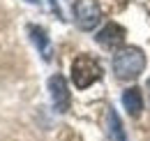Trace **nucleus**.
<instances>
[{
    "instance_id": "39448f33",
    "label": "nucleus",
    "mask_w": 150,
    "mask_h": 141,
    "mask_svg": "<svg viewBox=\"0 0 150 141\" xmlns=\"http://www.w3.org/2000/svg\"><path fill=\"white\" fill-rule=\"evenodd\" d=\"M97 44L104 46V49H122V42H125V28L118 26V23H106L97 35Z\"/></svg>"
},
{
    "instance_id": "1a4fd4ad",
    "label": "nucleus",
    "mask_w": 150,
    "mask_h": 141,
    "mask_svg": "<svg viewBox=\"0 0 150 141\" xmlns=\"http://www.w3.org/2000/svg\"><path fill=\"white\" fill-rule=\"evenodd\" d=\"M28 2H37V0H28Z\"/></svg>"
},
{
    "instance_id": "423d86ee",
    "label": "nucleus",
    "mask_w": 150,
    "mask_h": 141,
    "mask_svg": "<svg viewBox=\"0 0 150 141\" xmlns=\"http://www.w3.org/2000/svg\"><path fill=\"white\" fill-rule=\"evenodd\" d=\"M122 106L127 109L129 116H139L143 111V97H141V88H127L122 93Z\"/></svg>"
},
{
    "instance_id": "6e6552de",
    "label": "nucleus",
    "mask_w": 150,
    "mask_h": 141,
    "mask_svg": "<svg viewBox=\"0 0 150 141\" xmlns=\"http://www.w3.org/2000/svg\"><path fill=\"white\" fill-rule=\"evenodd\" d=\"M109 134H111L113 141H127V137H125V130H122V123H120V118H118V113L113 111V109H109Z\"/></svg>"
},
{
    "instance_id": "0eeeda50",
    "label": "nucleus",
    "mask_w": 150,
    "mask_h": 141,
    "mask_svg": "<svg viewBox=\"0 0 150 141\" xmlns=\"http://www.w3.org/2000/svg\"><path fill=\"white\" fill-rule=\"evenodd\" d=\"M28 35L35 42V46H37V51L42 53V58H44V60H51V42H49L46 33H44L39 26H28Z\"/></svg>"
},
{
    "instance_id": "20e7f679",
    "label": "nucleus",
    "mask_w": 150,
    "mask_h": 141,
    "mask_svg": "<svg viewBox=\"0 0 150 141\" xmlns=\"http://www.w3.org/2000/svg\"><path fill=\"white\" fill-rule=\"evenodd\" d=\"M49 93H51V100H53V109L58 113H65L69 109L72 97H69V88H67V81H65L62 74H53L49 79Z\"/></svg>"
},
{
    "instance_id": "f257e3e1",
    "label": "nucleus",
    "mask_w": 150,
    "mask_h": 141,
    "mask_svg": "<svg viewBox=\"0 0 150 141\" xmlns=\"http://www.w3.org/2000/svg\"><path fill=\"white\" fill-rule=\"evenodd\" d=\"M143 67H146V53L139 46H122L113 56V72L122 81L136 79L143 72Z\"/></svg>"
},
{
    "instance_id": "f03ea898",
    "label": "nucleus",
    "mask_w": 150,
    "mask_h": 141,
    "mask_svg": "<svg viewBox=\"0 0 150 141\" xmlns=\"http://www.w3.org/2000/svg\"><path fill=\"white\" fill-rule=\"evenodd\" d=\"M102 79V67L99 63L90 58V56H79L74 63H72V81L79 90L90 88L95 81Z\"/></svg>"
},
{
    "instance_id": "7ed1b4c3",
    "label": "nucleus",
    "mask_w": 150,
    "mask_h": 141,
    "mask_svg": "<svg viewBox=\"0 0 150 141\" xmlns=\"http://www.w3.org/2000/svg\"><path fill=\"white\" fill-rule=\"evenodd\" d=\"M74 21L81 30H93L102 21V9L97 0H79L74 5Z\"/></svg>"
}]
</instances>
